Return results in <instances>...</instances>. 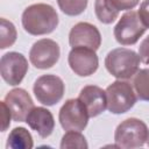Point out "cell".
<instances>
[{
  "instance_id": "obj_5",
  "label": "cell",
  "mask_w": 149,
  "mask_h": 149,
  "mask_svg": "<svg viewBox=\"0 0 149 149\" xmlns=\"http://www.w3.org/2000/svg\"><path fill=\"white\" fill-rule=\"evenodd\" d=\"M147 27L141 21L139 13L129 10L125 13L114 27L113 34L116 42L121 45H133L146 33Z\"/></svg>"
},
{
  "instance_id": "obj_8",
  "label": "cell",
  "mask_w": 149,
  "mask_h": 149,
  "mask_svg": "<svg viewBox=\"0 0 149 149\" xmlns=\"http://www.w3.org/2000/svg\"><path fill=\"white\" fill-rule=\"evenodd\" d=\"M28 71V61L21 54L10 51L1 56L0 74L1 78L10 86L21 84Z\"/></svg>"
},
{
  "instance_id": "obj_20",
  "label": "cell",
  "mask_w": 149,
  "mask_h": 149,
  "mask_svg": "<svg viewBox=\"0 0 149 149\" xmlns=\"http://www.w3.org/2000/svg\"><path fill=\"white\" fill-rule=\"evenodd\" d=\"M88 0H57L59 9L69 16L80 15L87 7Z\"/></svg>"
},
{
  "instance_id": "obj_3",
  "label": "cell",
  "mask_w": 149,
  "mask_h": 149,
  "mask_svg": "<svg viewBox=\"0 0 149 149\" xmlns=\"http://www.w3.org/2000/svg\"><path fill=\"white\" fill-rule=\"evenodd\" d=\"M149 129L147 125L137 118H128L118 125L114 133L116 148L133 149L143 147L147 143Z\"/></svg>"
},
{
  "instance_id": "obj_17",
  "label": "cell",
  "mask_w": 149,
  "mask_h": 149,
  "mask_svg": "<svg viewBox=\"0 0 149 149\" xmlns=\"http://www.w3.org/2000/svg\"><path fill=\"white\" fill-rule=\"evenodd\" d=\"M133 87L137 99L149 101V69H141L133 76Z\"/></svg>"
},
{
  "instance_id": "obj_19",
  "label": "cell",
  "mask_w": 149,
  "mask_h": 149,
  "mask_svg": "<svg viewBox=\"0 0 149 149\" xmlns=\"http://www.w3.org/2000/svg\"><path fill=\"white\" fill-rule=\"evenodd\" d=\"M62 149H87L88 144L85 136L80 132L69 130L66 132L61 141Z\"/></svg>"
},
{
  "instance_id": "obj_6",
  "label": "cell",
  "mask_w": 149,
  "mask_h": 149,
  "mask_svg": "<svg viewBox=\"0 0 149 149\" xmlns=\"http://www.w3.org/2000/svg\"><path fill=\"white\" fill-rule=\"evenodd\" d=\"M33 91L38 102L45 106H54L62 100L65 85L62 78L56 74H43L35 80Z\"/></svg>"
},
{
  "instance_id": "obj_9",
  "label": "cell",
  "mask_w": 149,
  "mask_h": 149,
  "mask_svg": "<svg viewBox=\"0 0 149 149\" xmlns=\"http://www.w3.org/2000/svg\"><path fill=\"white\" fill-rule=\"evenodd\" d=\"M61 49L57 42L50 38H42L36 41L29 51L30 63L41 70L52 68L59 59Z\"/></svg>"
},
{
  "instance_id": "obj_4",
  "label": "cell",
  "mask_w": 149,
  "mask_h": 149,
  "mask_svg": "<svg viewBox=\"0 0 149 149\" xmlns=\"http://www.w3.org/2000/svg\"><path fill=\"white\" fill-rule=\"evenodd\" d=\"M107 109L112 114H123L134 107L137 95L133 85L123 79H118L107 86Z\"/></svg>"
},
{
  "instance_id": "obj_10",
  "label": "cell",
  "mask_w": 149,
  "mask_h": 149,
  "mask_svg": "<svg viewBox=\"0 0 149 149\" xmlns=\"http://www.w3.org/2000/svg\"><path fill=\"white\" fill-rule=\"evenodd\" d=\"M68 63L77 76L88 77L98 70L99 58L93 49L86 47H74L69 52Z\"/></svg>"
},
{
  "instance_id": "obj_12",
  "label": "cell",
  "mask_w": 149,
  "mask_h": 149,
  "mask_svg": "<svg viewBox=\"0 0 149 149\" xmlns=\"http://www.w3.org/2000/svg\"><path fill=\"white\" fill-rule=\"evenodd\" d=\"M3 101L10 111L12 119L16 122H26L29 112L35 107L30 94L20 87L10 90L6 94Z\"/></svg>"
},
{
  "instance_id": "obj_7",
  "label": "cell",
  "mask_w": 149,
  "mask_h": 149,
  "mask_svg": "<svg viewBox=\"0 0 149 149\" xmlns=\"http://www.w3.org/2000/svg\"><path fill=\"white\" fill-rule=\"evenodd\" d=\"M88 113L85 105L77 99H69L59 109L58 120L62 128L66 132H81L88 123Z\"/></svg>"
},
{
  "instance_id": "obj_25",
  "label": "cell",
  "mask_w": 149,
  "mask_h": 149,
  "mask_svg": "<svg viewBox=\"0 0 149 149\" xmlns=\"http://www.w3.org/2000/svg\"><path fill=\"white\" fill-rule=\"evenodd\" d=\"M147 144H148V147H149V133H148V139H147Z\"/></svg>"
},
{
  "instance_id": "obj_16",
  "label": "cell",
  "mask_w": 149,
  "mask_h": 149,
  "mask_svg": "<svg viewBox=\"0 0 149 149\" xmlns=\"http://www.w3.org/2000/svg\"><path fill=\"white\" fill-rule=\"evenodd\" d=\"M94 13L97 19L104 24L113 23L119 16V10L112 5L109 0H95Z\"/></svg>"
},
{
  "instance_id": "obj_1",
  "label": "cell",
  "mask_w": 149,
  "mask_h": 149,
  "mask_svg": "<svg viewBox=\"0 0 149 149\" xmlns=\"http://www.w3.org/2000/svg\"><path fill=\"white\" fill-rule=\"evenodd\" d=\"M58 14L48 3H34L28 6L21 16L24 31L30 35L40 36L52 33L58 26Z\"/></svg>"
},
{
  "instance_id": "obj_23",
  "label": "cell",
  "mask_w": 149,
  "mask_h": 149,
  "mask_svg": "<svg viewBox=\"0 0 149 149\" xmlns=\"http://www.w3.org/2000/svg\"><path fill=\"white\" fill-rule=\"evenodd\" d=\"M139 16L141 19V21L143 22V24L149 28V0H144L139 9Z\"/></svg>"
},
{
  "instance_id": "obj_14",
  "label": "cell",
  "mask_w": 149,
  "mask_h": 149,
  "mask_svg": "<svg viewBox=\"0 0 149 149\" xmlns=\"http://www.w3.org/2000/svg\"><path fill=\"white\" fill-rule=\"evenodd\" d=\"M26 122L42 139L49 137L55 128L54 115L49 109L44 107H34L29 112Z\"/></svg>"
},
{
  "instance_id": "obj_24",
  "label": "cell",
  "mask_w": 149,
  "mask_h": 149,
  "mask_svg": "<svg viewBox=\"0 0 149 149\" xmlns=\"http://www.w3.org/2000/svg\"><path fill=\"white\" fill-rule=\"evenodd\" d=\"M1 107H2V128H1V132H6V129L10 125L12 114H10V111H9L8 106L6 105V102L3 100L1 101Z\"/></svg>"
},
{
  "instance_id": "obj_18",
  "label": "cell",
  "mask_w": 149,
  "mask_h": 149,
  "mask_svg": "<svg viewBox=\"0 0 149 149\" xmlns=\"http://www.w3.org/2000/svg\"><path fill=\"white\" fill-rule=\"evenodd\" d=\"M0 49H7L15 43L17 33L15 26L5 17L0 20Z\"/></svg>"
},
{
  "instance_id": "obj_11",
  "label": "cell",
  "mask_w": 149,
  "mask_h": 149,
  "mask_svg": "<svg viewBox=\"0 0 149 149\" xmlns=\"http://www.w3.org/2000/svg\"><path fill=\"white\" fill-rule=\"evenodd\" d=\"M69 43L72 48L86 47L97 51L101 45V35L94 24L88 22H78L69 33Z\"/></svg>"
},
{
  "instance_id": "obj_13",
  "label": "cell",
  "mask_w": 149,
  "mask_h": 149,
  "mask_svg": "<svg viewBox=\"0 0 149 149\" xmlns=\"http://www.w3.org/2000/svg\"><path fill=\"white\" fill-rule=\"evenodd\" d=\"M78 99L85 105L90 118L100 115L107 108L106 91L97 85H86L80 90Z\"/></svg>"
},
{
  "instance_id": "obj_22",
  "label": "cell",
  "mask_w": 149,
  "mask_h": 149,
  "mask_svg": "<svg viewBox=\"0 0 149 149\" xmlns=\"http://www.w3.org/2000/svg\"><path fill=\"white\" fill-rule=\"evenodd\" d=\"M139 56L143 64H149V35L140 43Z\"/></svg>"
},
{
  "instance_id": "obj_15",
  "label": "cell",
  "mask_w": 149,
  "mask_h": 149,
  "mask_svg": "<svg viewBox=\"0 0 149 149\" xmlns=\"http://www.w3.org/2000/svg\"><path fill=\"white\" fill-rule=\"evenodd\" d=\"M6 147L10 149H31L34 147L33 136L26 128L16 127L9 133Z\"/></svg>"
},
{
  "instance_id": "obj_21",
  "label": "cell",
  "mask_w": 149,
  "mask_h": 149,
  "mask_svg": "<svg viewBox=\"0 0 149 149\" xmlns=\"http://www.w3.org/2000/svg\"><path fill=\"white\" fill-rule=\"evenodd\" d=\"M109 1L119 12L120 10H132L140 2V0H109Z\"/></svg>"
},
{
  "instance_id": "obj_2",
  "label": "cell",
  "mask_w": 149,
  "mask_h": 149,
  "mask_svg": "<svg viewBox=\"0 0 149 149\" xmlns=\"http://www.w3.org/2000/svg\"><path fill=\"white\" fill-rule=\"evenodd\" d=\"M140 56L132 49L116 48L111 50L105 58L106 70L116 79H129L139 71Z\"/></svg>"
}]
</instances>
